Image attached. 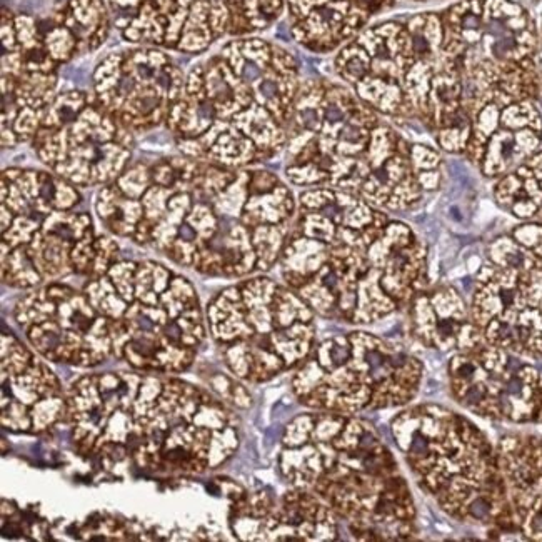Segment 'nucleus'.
Returning a JSON list of instances; mask_svg holds the SVG:
<instances>
[{
	"mask_svg": "<svg viewBox=\"0 0 542 542\" xmlns=\"http://www.w3.org/2000/svg\"><path fill=\"white\" fill-rule=\"evenodd\" d=\"M541 142V114L531 99L511 102L501 107L496 127L467 157L484 176H501L534 156Z\"/></svg>",
	"mask_w": 542,
	"mask_h": 542,
	"instance_id": "nucleus-15",
	"label": "nucleus"
},
{
	"mask_svg": "<svg viewBox=\"0 0 542 542\" xmlns=\"http://www.w3.org/2000/svg\"><path fill=\"white\" fill-rule=\"evenodd\" d=\"M207 326L227 369L252 384L306 361L316 346V314L289 286L257 276L226 287L207 306Z\"/></svg>",
	"mask_w": 542,
	"mask_h": 542,
	"instance_id": "nucleus-3",
	"label": "nucleus"
},
{
	"mask_svg": "<svg viewBox=\"0 0 542 542\" xmlns=\"http://www.w3.org/2000/svg\"><path fill=\"white\" fill-rule=\"evenodd\" d=\"M229 12V36L246 37L271 27L286 9V0H222Z\"/></svg>",
	"mask_w": 542,
	"mask_h": 542,
	"instance_id": "nucleus-19",
	"label": "nucleus"
},
{
	"mask_svg": "<svg viewBox=\"0 0 542 542\" xmlns=\"http://www.w3.org/2000/svg\"><path fill=\"white\" fill-rule=\"evenodd\" d=\"M421 381L422 364L411 352L356 331L314 346L292 377V391L314 411L356 416L366 409L406 406Z\"/></svg>",
	"mask_w": 542,
	"mask_h": 542,
	"instance_id": "nucleus-4",
	"label": "nucleus"
},
{
	"mask_svg": "<svg viewBox=\"0 0 542 542\" xmlns=\"http://www.w3.org/2000/svg\"><path fill=\"white\" fill-rule=\"evenodd\" d=\"M79 204L81 194L77 187L54 172L19 167L2 172V209L11 214L72 211Z\"/></svg>",
	"mask_w": 542,
	"mask_h": 542,
	"instance_id": "nucleus-18",
	"label": "nucleus"
},
{
	"mask_svg": "<svg viewBox=\"0 0 542 542\" xmlns=\"http://www.w3.org/2000/svg\"><path fill=\"white\" fill-rule=\"evenodd\" d=\"M392 0H286L294 41L317 54L336 51L361 34Z\"/></svg>",
	"mask_w": 542,
	"mask_h": 542,
	"instance_id": "nucleus-12",
	"label": "nucleus"
},
{
	"mask_svg": "<svg viewBox=\"0 0 542 542\" xmlns=\"http://www.w3.org/2000/svg\"><path fill=\"white\" fill-rule=\"evenodd\" d=\"M391 431L422 489L459 521H467L477 499L504 492L486 437L456 412L409 407L394 417Z\"/></svg>",
	"mask_w": 542,
	"mask_h": 542,
	"instance_id": "nucleus-5",
	"label": "nucleus"
},
{
	"mask_svg": "<svg viewBox=\"0 0 542 542\" xmlns=\"http://www.w3.org/2000/svg\"><path fill=\"white\" fill-rule=\"evenodd\" d=\"M112 26L134 46L202 54L229 36L222 0H109Z\"/></svg>",
	"mask_w": 542,
	"mask_h": 542,
	"instance_id": "nucleus-11",
	"label": "nucleus"
},
{
	"mask_svg": "<svg viewBox=\"0 0 542 542\" xmlns=\"http://www.w3.org/2000/svg\"><path fill=\"white\" fill-rule=\"evenodd\" d=\"M411 161L422 191H436L441 186L442 159L439 152L422 144H411Z\"/></svg>",
	"mask_w": 542,
	"mask_h": 542,
	"instance_id": "nucleus-20",
	"label": "nucleus"
},
{
	"mask_svg": "<svg viewBox=\"0 0 542 542\" xmlns=\"http://www.w3.org/2000/svg\"><path fill=\"white\" fill-rule=\"evenodd\" d=\"M211 386L214 387V391L221 394L224 401H229L231 404H234V406L241 407V409L251 407V394L247 392L246 387L237 384L231 377L217 374L214 379H211Z\"/></svg>",
	"mask_w": 542,
	"mask_h": 542,
	"instance_id": "nucleus-22",
	"label": "nucleus"
},
{
	"mask_svg": "<svg viewBox=\"0 0 542 542\" xmlns=\"http://www.w3.org/2000/svg\"><path fill=\"white\" fill-rule=\"evenodd\" d=\"M142 441L132 459L164 474H202L222 466L239 447V419L199 387L172 377L141 424Z\"/></svg>",
	"mask_w": 542,
	"mask_h": 542,
	"instance_id": "nucleus-7",
	"label": "nucleus"
},
{
	"mask_svg": "<svg viewBox=\"0 0 542 542\" xmlns=\"http://www.w3.org/2000/svg\"><path fill=\"white\" fill-rule=\"evenodd\" d=\"M286 151L292 184L352 192L379 211H391L414 177L411 144L332 82H302Z\"/></svg>",
	"mask_w": 542,
	"mask_h": 542,
	"instance_id": "nucleus-2",
	"label": "nucleus"
},
{
	"mask_svg": "<svg viewBox=\"0 0 542 542\" xmlns=\"http://www.w3.org/2000/svg\"><path fill=\"white\" fill-rule=\"evenodd\" d=\"M129 339L122 357L139 372L182 374L196 359L207 327L196 289L169 267L142 264L124 301Z\"/></svg>",
	"mask_w": 542,
	"mask_h": 542,
	"instance_id": "nucleus-6",
	"label": "nucleus"
},
{
	"mask_svg": "<svg viewBox=\"0 0 542 542\" xmlns=\"http://www.w3.org/2000/svg\"><path fill=\"white\" fill-rule=\"evenodd\" d=\"M301 84L291 52L239 37L187 72L166 127L184 156L247 169L286 151Z\"/></svg>",
	"mask_w": 542,
	"mask_h": 542,
	"instance_id": "nucleus-1",
	"label": "nucleus"
},
{
	"mask_svg": "<svg viewBox=\"0 0 542 542\" xmlns=\"http://www.w3.org/2000/svg\"><path fill=\"white\" fill-rule=\"evenodd\" d=\"M67 419V397L56 374L39 359L16 376L2 377V426L41 432Z\"/></svg>",
	"mask_w": 542,
	"mask_h": 542,
	"instance_id": "nucleus-13",
	"label": "nucleus"
},
{
	"mask_svg": "<svg viewBox=\"0 0 542 542\" xmlns=\"http://www.w3.org/2000/svg\"><path fill=\"white\" fill-rule=\"evenodd\" d=\"M36 357L14 334L2 332V377L16 376L31 366Z\"/></svg>",
	"mask_w": 542,
	"mask_h": 542,
	"instance_id": "nucleus-21",
	"label": "nucleus"
},
{
	"mask_svg": "<svg viewBox=\"0 0 542 542\" xmlns=\"http://www.w3.org/2000/svg\"><path fill=\"white\" fill-rule=\"evenodd\" d=\"M336 512L316 492L296 489L286 492L281 506L274 507L259 526L257 541H334Z\"/></svg>",
	"mask_w": 542,
	"mask_h": 542,
	"instance_id": "nucleus-17",
	"label": "nucleus"
},
{
	"mask_svg": "<svg viewBox=\"0 0 542 542\" xmlns=\"http://www.w3.org/2000/svg\"><path fill=\"white\" fill-rule=\"evenodd\" d=\"M14 316L47 361L94 367L114 356L111 319L92 306L86 292L62 282H49L26 294Z\"/></svg>",
	"mask_w": 542,
	"mask_h": 542,
	"instance_id": "nucleus-9",
	"label": "nucleus"
},
{
	"mask_svg": "<svg viewBox=\"0 0 542 542\" xmlns=\"http://www.w3.org/2000/svg\"><path fill=\"white\" fill-rule=\"evenodd\" d=\"M409 321L412 336L422 346L442 352L471 351L481 346V331L469 319L466 304L452 287L417 292L409 302Z\"/></svg>",
	"mask_w": 542,
	"mask_h": 542,
	"instance_id": "nucleus-14",
	"label": "nucleus"
},
{
	"mask_svg": "<svg viewBox=\"0 0 542 542\" xmlns=\"http://www.w3.org/2000/svg\"><path fill=\"white\" fill-rule=\"evenodd\" d=\"M92 82L96 101L114 119L129 131L146 132L166 126L186 74L166 51L137 46L109 54Z\"/></svg>",
	"mask_w": 542,
	"mask_h": 542,
	"instance_id": "nucleus-10",
	"label": "nucleus"
},
{
	"mask_svg": "<svg viewBox=\"0 0 542 542\" xmlns=\"http://www.w3.org/2000/svg\"><path fill=\"white\" fill-rule=\"evenodd\" d=\"M92 234L96 231L86 212L54 211L42 221L31 241L19 247L31 259L42 281L54 282L74 274L72 252Z\"/></svg>",
	"mask_w": 542,
	"mask_h": 542,
	"instance_id": "nucleus-16",
	"label": "nucleus"
},
{
	"mask_svg": "<svg viewBox=\"0 0 542 542\" xmlns=\"http://www.w3.org/2000/svg\"><path fill=\"white\" fill-rule=\"evenodd\" d=\"M39 161L76 187L107 186L126 171L134 132L122 126L94 94L59 92L32 139Z\"/></svg>",
	"mask_w": 542,
	"mask_h": 542,
	"instance_id": "nucleus-8",
	"label": "nucleus"
}]
</instances>
